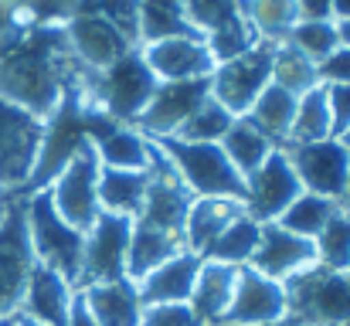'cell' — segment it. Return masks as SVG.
<instances>
[{
    "mask_svg": "<svg viewBox=\"0 0 350 326\" xmlns=\"http://www.w3.org/2000/svg\"><path fill=\"white\" fill-rule=\"evenodd\" d=\"M262 326H299V323H293V320H279V323H262Z\"/></svg>",
    "mask_w": 350,
    "mask_h": 326,
    "instance_id": "52",
    "label": "cell"
},
{
    "mask_svg": "<svg viewBox=\"0 0 350 326\" xmlns=\"http://www.w3.org/2000/svg\"><path fill=\"white\" fill-rule=\"evenodd\" d=\"M299 21H334V0H296Z\"/></svg>",
    "mask_w": 350,
    "mask_h": 326,
    "instance_id": "45",
    "label": "cell"
},
{
    "mask_svg": "<svg viewBox=\"0 0 350 326\" xmlns=\"http://www.w3.org/2000/svg\"><path fill=\"white\" fill-rule=\"evenodd\" d=\"M286 320V289L282 282L255 272L252 265H238L232 306L221 326H262Z\"/></svg>",
    "mask_w": 350,
    "mask_h": 326,
    "instance_id": "14",
    "label": "cell"
},
{
    "mask_svg": "<svg viewBox=\"0 0 350 326\" xmlns=\"http://www.w3.org/2000/svg\"><path fill=\"white\" fill-rule=\"evenodd\" d=\"M89 10L109 21L133 48H139V0H92Z\"/></svg>",
    "mask_w": 350,
    "mask_h": 326,
    "instance_id": "39",
    "label": "cell"
},
{
    "mask_svg": "<svg viewBox=\"0 0 350 326\" xmlns=\"http://www.w3.org/2000/svg\"><path fill=\"white\" fill-rule=\"evenodd\" d=\"M211 79V75H208ZM208 79H187V82H160L153 99L139 112V119L133 122V129H139L143 136L157 139V136H174L184 119L211 96V82Z\"/></svg>",
    "mask_w": 350,
    "mask_h": 326,
    "instance_id": "13",
    "label": "cell"
},
{
    "mask_svg": "<svg viewBox=\"0 0 350 326\" xmlns=\"http://www.w3.org/2000/svg\"><path fill=\"white\" fill-rule=\"evenodd\" d=\"M0 326H14V316H0Z\"/></svg>",
    "mask_w": 350,
    "mask_h": 326,
    "instance_id": "54",
    "label": "cell"
},
{
    "mask_svg": "<svg viewBox=\"0 0 350 326\" xmlns=\"http://www.w3.org/2000/svg\"><path fill=\"white\" fill-rule=\"evenodd\" d=\"M139 51L160 82L208 79L215 72V55L208 51L204 38H163V41L139 44Z\"/></svg>",
    "mask_w": 350,
    "mask_h": 326,
    "instance_id": "16",
    "label": "cell"
},
{
    "mask_svg": "<svg viewBox=\"0 0 350 326\" xmlns=\"http://www.w3.org/2000/svg\"><path fill=\"white\" fill-rule=\"evenodd\" d=\"M204 44H208V51L215 55V65H218V62H228V58H238V55L252 51V48L258 44V34H255V27L248 24V17L238 14L228 24H221V27H215L211 34H204Z\"/></svg>",
    "mask_w": 350,
    "mask_h": 326,
    "instance_id": "36",
    "label": "cell"
},
{
    "mask_svg": "<svg viewBox=\"0 0 350 326\" xmlns=\"http://www.w3.org/2000/svg\"><path fill=\"white\" fill-rule=\"evenodd\" d=\"M234 282H238V265H225V262H201V272H198V282L191 289V299L187 306L194 310V316L201 323H215L221 326L228 306H232L234 296Z\"/></svg>",
    "mask_w": 350,
    "mask_h": 326,
    "instance_id": "22",
    "label": "cell"
},
{
    "mask_svg": "<svg viewBox=\"0 0 350 326\" xmlns=\"http://www.w3.org/2000/svg\"><path fill=\"white\" fill-rule=\"evenodd\" d=\"M272 85L286 89L289 96H306L310 89L320 85L317 62H310L303 51H296L289 41H279L272 51Z\"/></svg>",
    "mask_w": 350,
    "mask_h": 326,
    "instance_id": "30",
    "label": "cell"
},
{
    "mask_svg": "<svg viewBox=\"0 0 350 326\" xmlns=\"http://www.w3.org/2000/svg\"><path fill=\"white\" fill-rule=\"evenodd\" d=\"M31 31H38V27L24 14L21 0H0V58L10 55Z\"/></svg>",
    "mask_w": 350,
    "mask_h": 326,
    "instance_id": "41",
    "label": "cell"
},
{
    "mask_svg": "<svg viewBox=\"0 0 350 326\" xmlns=\"http://www.w3.org/2000/svg\"><path fill=\"white\" fill-rule=\"evenodd\" d=\"M340 326H350V320H344V323H340Z\"/></svg>",
    "mask_w": 350,
    "mask_h": 326,
    "instance_id": "56",
    "label": "cell"
},
{
    "mask_svg": "<svg viewBox=\"0 0 350 326\" xmlns=\"http://www.w3.org/2000/svg\"><path fill=\"white\" fill-rule=\"evenodd\" d=\"M99 170H103L99 153H96L92 143H85L65 163V170L48 184L55 211L65 217L75 231H82V234L96 224V217L103 211V204H99Z\"/></svg>",
    "mask_w": 350,
    "mask_h": 326,
    "instance_id": "6",
    "label": "cell"
},
{
    "mask_svg": "<svg viewBox=\"0 0 350 326\" xmlns=\"http://www.w3.org/2000/svg\"><path fill=\"white\" fill-rule=\"evenodd\" d=\"M258 238H262V224L248 215H238L221 231V238L211 245V252L204 255L208 262H225V265H248L255 248H258Z\"/></svg>",
    "mask_w": 350,
    "mask_h": 326,
    "instance_id": "33",
    "label": "cell"
},
{
    "mask_svg": "<svg viewBox=\"0 0 350 326\" xmlns=\"http://www.w3.org/2000/svg\"><path fill=\"white\" fill-rule=\"evenodd\" d=\"M201 326H215V323H201Z\"/></svg>",
    "mask_w": 350,
    "mask_h": 326,
    "instance_id": "57",
    "label": "cell"
},
{
    "mask_svg": "<svg viewBox=\"0 0 350 326\" xmlns=\"http://www.w3.org/2000/svg\"><path fill=\"white\" fill-rule=\"evenodd\" d=\"M153 143L167 153V160L174 163V170L194 198H228L245 204L248 184L218 143H187L177 136H157Z\"/></svg>",
    "mask_w": 350,
    "mask_h": 326,
    "instance_id": "2",
    "label": "cell"
},
{
    "mask_svg": "<svg viewBox=\"0 0 350 326\" xmlns=\"http://www.w3.org/2000/svg\"><path fill=\"white\" fill-rule=\"evenodd\" d=\"M99 153L103 167H116V170H146L150 163V139L133 129V126H116L109 129L103 139L92 143Z\"/></svg>",
    "mask_w": 350,
    "mask_h": 326,
    "instance_id": "27",
    "label": "cell"
},
{
    "mask_svg": "<svg viewBox=\"0 0 350 326\" xmlns=\"http://www.w3.org/2000/svg\"><path fill=\"white\" fill-rule=\"evenodd\" d=\"M10 204V201H7ZM7 204H0V224H3V215H7Z\"/></svg>",
    "mask_w": 350,
    "mask_h": 326,
    "instance_id": "55",
    "label": "cell"
},
{
    "mask_svg": "<svg viewBox=\"0 0 350 326\" xmlns=\"http://www.w3.org/2000/svg\"><path fill=\"white\" fill-rule=\"evenodd\" d=\"M41 133L44 119L0 99V187H7L10 194H21V187L27 184L41 150Z\"/></svg>",
    "mask_w": 350,
    "mask_h": 326,
    "instance_id": "8",
    "label": "cell"
},
{
    "mask_svg": "<svg viewBox=\"0 0 350 326\" xmlns=\"http://www.w3.org/2000/svg\"><path fill=\"white\" fill-rule=\"evenodd\" d=\"M82 79H85L92 99L122 126H133L139 119V112L146 109V103L153 99V92L160 85V79L150 72L139 48L126 51L119 62H113L109 68H99V72L82 65Z\"/></svg>",
    "mask_w": 350,
    "mask_h": 326,
    "instance_id": "3",
    "label": "cell"
},
{
    "mask_svg": "<svg viewBox=\"0 0 350 326\" xmlns=\"http://www.w3.org/2000/svg\"><path fill=\"white\" fill-rule=\"evenodd\" d=\"M68 326H99L92 320V313L85 310V303H82V296L75 293V299H72V313H68Z\"/></svg>",
    "mask_w": 350,
    "mask_h": 326,
    "instance_id": "46",
    "label": "cell"
},
{
    "mask_svg": "<svg viewBox=\"0 0 350 326\" xmlns=\"http://www.w3.org/2000/svg\"><path fill=\"white\" fill-rule=\"evenodd\" d=\"M218 146L225 150V157L232 160L234 170H238L241 177H252V174L269 160V153L275 150V146H272V143H269V139H265V136H262L245 116L234 119L232 129L225 133V139H221Z\"/></svg>",
    "mask_w": 350,
    "mask_h": 326,
    "instance_id": "28",
    "label": "cell"
},
{
    "mask_svg": "<svg viewBox=\"0 0 350 326\" xmlns=\"http://www.w3.org/2000/svg\"><path fill=\"white\" fill-rule=\"evenodd\" d=\"M75 72L79 58L68 44L65 24L38 27L0 58V99L48 119Z\"/></svg>",
    "mask_w": 350,
    "mask_h": 326,
    "instance_id": "1",
    "label": "cell"
},
{
    "mask_svg": "<svg viewBox=\"0 0 350 326\" xmlns=\"http://www.w3.org/2000/svg\"><path fill=\"white\" fill-rule=\"evenodd\" d=\"M72 299H75L72 282L65 275H58L55 269L34 262L17 313H24V316H31V320H38V323H44V326H68Z\"/></svg>",
    "mask_w": 350,
    "mask_h": 326,
    "instance_id": "18",
    "label": "cell"
},
{
    "mask_svg": "<svg viewBox=\"0 0 350 326\" xmlns=\"http://www.w3.org/2000/svg\"><path fill=\"white\" fill-rule=\"evenodd\" d=\"M187 252L180 234L150 228L143 221H133V234H129V258H126V279L139 282L146 272H153L157 265H163L167 258Z\"/></svg>",
    "mask_w": 350,
    "mask_h": 326,
    "instance_id": "23",
    "label": "cell"
},
{
    "mask_svg": "<svg viewBox=\"0 0 350 326\" xmlns=\"http://www.w3.org/2000/svg\"><path fill=\"white\" fill-rule=\"evenodd\" d=\"M241 14L255 27L258 41H272V44L286 41L293 24L299 21L296 0H241Z\"/></svg>",
    "mask_w": 350,
    "mask_h": 326,
    "instance_id": "32",
    "label": "cell"
},
{
    "mask_svg": "<svg viewBox=\"0 0 350 326\" xmlns=\"http://www.w3.org/2000/svg\"><path fill=\"white\" fill-rule=\"evenodd\" d=\"M245 119L275 146L282 150L289 143V129H293V119H296V96H289L286 89L279 85H265L262 96L252 103V109L245 112Z\"/></svg>",
    "mask_w": 350,
    "mask_h": 326,
    "instance_id": "24",
    "label": "cell"
},
{
    "mask_svg": "<svg viewBox=\"0 0 350 326\" xmlns=\"http://www.w3.org/2000/svg\"><path fill=\"white\" fill-rule=\"evenodd\" d=\"M232 122H234L232 112L208 96L201 106L184 119V126H180L174 136H177V139H187V143H221L225 133L232 129Z\"/></svg>",
    "mask_w": 350,
    "mask_h": 326,
    "instance_id": "34",
    "label": "cell"
},
{
    "mask_svg": "<svg viewBox=\"0 0 350 326\" xmlns=\"http://www.w3.org/2000/svg\"><path fill=\"white\" fill-rule=\"evenodd\" d=\"M180 3H184L187 21L201 31V38L241 14V0H180Z\"/></svg>",
    "mask_w": 350,
    "mask_h": 326,
    "instance_id": "38",
    "label": "cell"
},
{
    "mask_svg": "<svg viewBox=\"0 0 350 326\" xmlns=\"http://www.w3.org/2000/svg\"><path fill=\"white\" fill-rule=\"evenodd\" d=\"M337 139H340V143L347 146V153H350V129H347V133H344V136H337Z\"/></svg>",
    "mask_w": 350,
    "mask_h": 326,
    "instance_id": "53",
    "label": "cell"
},
{
    "mask_svg": "<svg viewBox=\"0 0 350 326\" xmlns=\"http://www.w3.org/2000/svg\"><path fill=\"white\" fill-rule=\"evenodd\" d=\"M24 217H27V234H31V248L34 258L48 269H55L58 275H65L75 289L82 279V252H85V234L75 231L65 217L55 211L48 187L34 191L24 201Z\"/></svg>",
    "mask_w": 350,
    "mask_h": 326,
    "instance_id": "4",
    "label": "cell"
},
{
    "mask_svg": "<svg viewBox=\"0 0 350 326\" xmlns=\"http://www.w3.org/2000/svg\"><path fill=\"white\" fill-rule=\"evenodd\" d=\"M163 38H201V31L187 21L180 0H139V44Z\"/></svg>",
    "mask_w": 350,
    "mask_h": 326,
    "instance_id": "26",
    "label": "cell"
},
{
    "mask_svg": "<svg viewBox=\"0 0 350 326\" xmlns=\"http://www.w3.org/2000/svg\"><path fill=\"white\" fill-rule=\"evenodd\" d=\"M150 191V174L146 170H116L103 167L99 170V204L103 211L136 217Z\"/></svg>",
    "mask_w": 350,
    "mask_h": 326,
    "instance_id": "25",
    "label": "cell"
},
{
    "mask_svg": "<svg viewBox=\"0 0 350 326\" xmlns=\"http://www.w3.org/2000/svg\"><path fill=\"white\" fill-rule=\"evenodd\" d=\"M337 34H340V44H350V21H337Z\"/></svg>",
    "mask_w": 350,
    "mask_h": 326,
    "instance_id": "48",
    "label": "cell"
},
{
    "mask_svg": "<svg viewBox=\"0 0 350 326\" xmlns=\"http://www.w3.org/2000/svg\"><path fill=\"white\" fill-rule=\"evenodd\" d=\"M34 262L38 258L27 234L24 201H10L0 224V316H14L21 310Z\"/></svg>",
    "mask_w": 350,
    "mask_h": 326,
    "instance_id": "9",
    "label": "cell"
},
{
    "mask_svg": "<svg viewBox=\"0 0 350 326\" xmlns=\"http://www.w3.org/2000/svg\"><path fill=\"white\" fill-rule=\"evenodd\" d=\"M320 258H317V241L310 238H299L286 228H279L275 221L262 224V238H258V248L252 255V269L275 279V282H286L306 269H313Z\"/></svg>",
    "mask_w": 350,
    "mask_h": 326,
    "instance_id": "15",
    "label": "cell"
},
{
    "mask_svg": "<svg viewBox=\"0 0 350 326\" xmlns=\"http://www.w3.org/2000/svg\"><path fill=\"white\" fill-rule=\"evenodd\" d=\"M238 215H245L241 201L228 198H194L187 221H184V245L187 252H194L198 258H204L211 252V245L221 238V231L232 224Z\"/></svg>",
    "mask_w": 350,
    "mask_h": 326,
    "instance_id": "21",
    "label": "cell"
},
{
    "mask_svg": "<svg viewBox=\"0 0 350 326\" xmlns=\"http://www.w3.org/2000/svg\"><path fill=\"white\" fill-rule=\"evenodd\" d=\"M68 44L75 51V58L85 68H109L113 62H119L126 51H133V44L119 34L109 21H103L96 10H82L65 24Z\"/></svg>",
    "mask_w": 350,
    "mask_h": 326,
    "instance_id": "17",
    "label": "cell"
},
{
    "mask_svg": "<svg viewBox=\"0 0 350 326\" xmlns=\"http://www.w3.org/2000/svg\"><path fill=\"white\" fill-rule=\"evenodd\" d=\"M282 153L289 157L303 191L340 204L350 177V153L340 139L330 136V139H317V143H299V146H286Z\"/></svg>",
    "mask_w": 350,
    "mask_h": 326,
    "instance_id": "11",
    "label": "cell"
},
{
    "mask_svg": "<svg viewBox=\"0 0 350 326\" xmlns=\"http://www.w3.org/2000/svg\"><path fill=\"white\" fill-rule=\"evenodd\" d=\"M139 326H201V320L187 303H157V306H143Z\"/></svg>",
    "mask_w": 350,
    "mask_h": 326,
    "instance_id": "42",
    "label": "cell"
},
{
    "mask_svg": "<svg viewBox=\"0 0 350 326\" xmlns=\"http://www.w3.org/2000/svg\"><path fill=\"white\" fill-rule=\"evenodd\" d=\"M340 211L350 215V177H347V191H344V198H340Z\"/></svg>",
    "mask_w": 350,
    "mask_h": 326,
    "instance_id": "50",
    "label": "cell"
},
{
    "mask_svg": "<svg viewBox=\"0 0 350 326\" xmlns=\"http://www.w3.org/2000/svg\"><path fill=\"white\" fill-rule=\"evenodd\" d=\"M272 51H275L272 41H258L252 51L215 65V72L208 79L211 99L221 103L234 119L245 116L252 109V103L262 96V89L272 82Z\"/></svg>",
    "mask_w": 350,
    "mask_h": 326,
    "instance_id": "7",
    "label": "cell"
},
{
    "mask_svg": "<svg viewBox=\"0 0 350 326\" xmlns=\"http://www.w3.org/2000/svg\"><path fill=\"white\" fill-rule=\"evenodd\" d=\"M14 326H44V323H38V320H31L24 313H14Z\"/></svg>",
    "mask_w": 350,
    "mask_h": 326,
    "instance_id": "49",
    "label": "cell"
},
{
    "mask_svg": "<svg viewBox=\"0 0 350 326\" xmlns=\"http://www.w3.org/2000/svg\"><path fill=\"white\" fill-rule=\"evenodd\" d=\"M330 103H327V85L310 89L306 96L296 99V119L289 129V143L286 146H299V143H317V139H330ZM282 146V150H286Z\"/></svg>",
    "mask_w": 350,
    "mask_h": 326,
    "instance_id": "31",
    "label": "cell"
},
{
    "mask_svg": "<svg viewBox=\"0 0 350 326\" xmlns=\"http://www.w3.org/2000/svg\"><path fill=\"white\" fill-rule=\"evenodd\" d=\"M92 0H21L24 14L31 17L34 27H51V24H68L75 14L89 10Z\"/></svg>",
    "mask_w": 350,
    "mask_h": 326,
    "instance_id": "40",
    "label": "cell"
},
{
    "mask_svg": "<svg viewBox=\"0 0 350 326\" xmlns=\"http://www.w3.org/2000/svg\"><path fill=\"white\" fill-rule=\"evenodd\" d=\"M296 51H303L310 62H323L327 55H334L340 48V34H337V21H296L289 38H286Z\"/></svg>",
    "mask_w": 350,
    "mask_h": 326,
    "instance_id": "35",
    "label": "cell"
},
{
    "mask_svg": "<svg viewBox=\"0 0 350 326\" xmlns=\"http://www.w3.org/2000/svg\"><path fill=\"white\" fill-rule=\"evenodd\" d=\"M82 303L92 313L99 326H139V293L133 279H116V282H92L82 286Z\"/></svg>",
    "mask_w": 350,
    "mask_h": 326,
    "instance_id": "20",
    "label": "cell"
},
{
    "mask_svg": "<svg viewBox=\"0 0 350 326\" xmlns=\"http://www.w3.org/2000/svg\"><path fill=\"white\" fill-rule=\"evenodd\" d=\"M129 234H133V217L99 211L96 224L85 231V252H82V286L92 282H116L126 279V258H129Z\"/></svg>",
    "mask_w": 350,
    "mask_h": 326,
    "instance_id": "10",
    "label": "cell"
},
{
    "mask_svg": "<svg viewBox=\"0 0 350 326\" xmlns=\"http://www.w3.org/2000/svg\"><path fill=\"white\" fill-rule=\"evenodd\" d=\"M327 103H330V133L337 139L350 129V85H327Z\"/></svg>",
    "mask_w": 350,
    "mask_h": 326,
    "instance_id": "44",
    "label": "cell"
},
{
    "mask_svg": "<svg viewBox=\"0 0 350 326\" xmlns=\"http://www.w3.org/2000/svg\"><path fill=\"white\" fill-rule=\"evenodd\" d=\"M337 215H340V204H337V201L303 191L282 215L275 217V224L286 228V231H293V234H299V238L317 241V234L330 224V217H337Z\"/></svg>",
    "mask_w": 350,
    "mask_h": 326,
    "instance_id": "29",
    "label": "cell"
},
{
    "mask_svg": "<svg viewBox=\"0 0 350 326\" xmlns=\"http://www.w3.org/2000/svg\"><path fill=\"white\" fill-rule=\"evenodd\" d=\"M7 201H10V191H7V187H0V204H7Z\"/></svg>",
    "mask_w": 350,
    "mask_h": 326,
    "instance_id": "51",
    "label": "cell"
},
{
    "mask_svg": "<svg viewBox=\"0 0 350 326\" xmlns=\"http://www.w3.org/2000/svg\"><path fill=\"white\" fill-rule=\"evenodd\" d=\"M248 184V194H245V215L255 217L258 224H269L282 215L299 194H303V184L289 163V157L282 150H272L269 160L252 174L245 177Z\"/></svg>",
    "mask_w": 350,
    "mask_h": 326,
    "instance_id": "12",
    "label": "cell"
},
{
    "mask_svg": "<svg viewBox=\"0 0 350 326\" xmlns=\"http://www.w3.org/2000/svg\"><path fill=\"white\" fill-rule=\"evenodd\" d=\"M317 258L334 272H350V215L340 211L317 234Z\"/></svg>",
    "mask_w": 350,
    "mask_h": 326,
    "instance_id": "37",
    "label": "cell"
},
{
    "mask_svg": "<svg viewBox=\"0 0 350 326\" xmlns=\"http://www.w3.org/2000/svg\"><path fill=\"white\" fill-rule=\"evenodd\" d=\"M320 85H350V44H340L334 55H327L317 65Z\"/></svg>",
    "mask_w": 350,
    "mask_h": 326,
    "instance_id": "43",
    "label": "cell"
},
{
    "mask_svg": "<svg viewBox=\"0 0 350 326\" xmlns=\"http://www.w3.org/2000/svg\"><path fill=\"white\" fill-rule=\"evenodd\" d=\"M201 262H204V258H198L194 252H180V255L167 258L163 265H157L153 272H146V275L136 282L139 303H143V306L187 303V299H191V289H194V282H198Z\"/></svg>",
    "mask_w": 350,
    "mask_h": 326,
    "instance_id": "19",
    "label": "cell"
},
{
    "mask_svg": "<svg viewBox=\"0 0 350 326\" xmlns=\"http://www.w3.org/2000/svg\"><path fill=\"white\" fill-rule=\"evenodd\" d=\"M334 21H350V0H334Z\"/></svg>",
    "mask_w": 350,
    "mask_h": 326,
    "instance_id": "47",
    "label": "cell"
},
{
    "mask_svg": "<svg viewBox=\"0 0 350 326\" xmlns=\"http://www.w3.org/2000/svg\"><path fill=\"white\" fill-rule=\"evenodd\" d=\"M286 320L299 326H340L350 320V272L313 265L282 282Z\"/></svg>",
    "mask_w": 350,
    "mask_h": 326,
    "instance_id": "5",
    "label": "cell"
}]
</instances>
